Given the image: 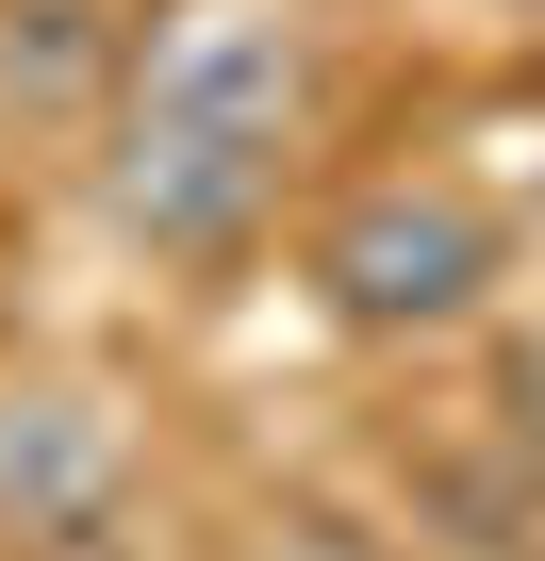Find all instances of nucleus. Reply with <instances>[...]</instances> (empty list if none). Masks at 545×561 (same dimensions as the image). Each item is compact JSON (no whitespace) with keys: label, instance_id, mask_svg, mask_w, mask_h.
I'll return each instance as SVG.
<instances>
[{"label":"nucleus","instance_id":"f257e3e1","mask_svg":"<svg viewBox=\"0 0 545 561\" xmlns=\"http://www.w3.org/2000/svg\"><path fill=\"white\" fill-rule=\"evenodd\" d=\"M496 280H512V215L463 182H364L315 231V298L348 331H463Z\"/></svg>","mask_w":545,"mask_h":561},{"label":"nucleus","instance_id":"f03ea898","mask_svg":"<svg viewBox=\"0 0 545 561\" xmlns=\"http://www.w3.org/2000/svg\"><path fill=\"white\" fill-rule=\"evenodd\" d=\"M116 116H182V133L282 149L298 133V18H282V0H182V18H149Z\"/></svg>","mask_w":545,"mask_h":561},{"label":"nucleus","instance_id":"7ed1b4c3","mask_svg":"<svg viewBox=\"0 0 545 561\" xmlns=\"http://www.w3.org/2000/svg\"><path fill=\"white\" fill-rule=\"evenodd\" d=\"M100 198H116L133 248H166V264H231V248L264 231V198H282V149H248V133H182V116H116Z\"/></svg>","mask_w":545,"mask_h":561},{"label":"nucleus","instance_id":"20e7f679","mask_svg":"<svg viewBox=\"0 0 545 561\" xmlns=\"http://www.w3.org/2000/svg\"><path fill=\"white\" fill-rule=\"evenodd\" d=\"M116 512V413L67 380H0V561H50Z\"/></svg>","mask_w":545,"mask_h":561},{"label":"nucleus","instance_id":"39448f33","mask_svg":"<svg viewBox=\"0 0 545 561\" xmlns=\"http://www.w3.org/2000/svg\"><path fill=\"white\" fill-rule=\"evenodd\" d=\"M83 67H100V18H83V0H0V100L67 116V100H83Z\"/></svg>","mask_w":545,"mask_h":561},{"label":"nucleus","instance_id":"423d86ee","mask_svg":"<svg viewBox=\"0 0 545 561\" xmlns=\"http://www.w3.org/2000/svg\"><path fill=\"white\" fill-rule=\"evenodd\" d=\"M496 446L545 479V331H529V347H496Z\"/></svg>","mask_w":545,"mask_h":561}]
</instances>
